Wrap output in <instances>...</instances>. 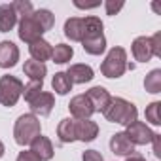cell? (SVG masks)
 I'll return each instance as SVG.
<instances>
[{"instance_id":"cell-1","label":"cell","mask_w":161,"mask_h":161,"mask_svg":"<svg viewBox=\"0 0 161 161\" xmlns=\"http://www.w3.org/2000/svg\"><path fill=\"white\" fill-rule=\"evenodd\" d=\"M103 116L110 123H119V125L129 127L131 123H135L138 119V110L133 103H129L121 97H116V99L112 97V101L106 106V110L103 112Z\"/></svg>"},{"instance_id":"cell-2","label":"cell","mask_w":161,"mask_h":161,"mask_svg":"<svg viewBox=\"0 0 161 161\" xmlns=\"http://www.w3.org/2000/svg\"><path fill=\"white\" fill-rule=\"evenodd\" d=\"M38 135H42L40 119L34 114H23L14 125V138L19 146H29Z\"/></svg>"},{"instance_id":"cell-3","label":"cell","mask_w":161,"mask_h":161,"mask_svg":"<svg viewBox=\"0 0 161 161\" xmlns=\"http://www.w3.org/2000/svg\"><path fill=\"white\" fill-rule=\"evenodd\" d=\"M125 70H127V51L123 47L116 46L106 53V57L101 64V74L104 78L116 80V78H121L125 74Z\"/></svg>"},{"instance_id":"cell-4","label":"cell","mask_w":161,"mask_h":161,"mask_svg":"<svg viewBox=\"0 0 161 161\" xmlns=\"http://www.w3.org/2000/svg\"><path fill=\"white\" fill-rule=\"evenodd\" d=\"M23 95V82L15 76L4 74L0 78V104L2 106H15L19 97Z\"/></svg>"},{"instance_id":"cell-5","label":"cell","mask_w":161,"mask_h":161,"mask_svg":"<svg viewBox=\"0 0 161 161\" xmlns=\"http://www.w3.org/2000/svg\"><path fill=\"white\" fill-rule=\"evenodd\" d=\"M17 27H19V31H17L19 40H23L25 44H32V42L40 40L42 34H44L42 27L38 25V21H36L32 15H29V17H21V19L17 21Z\"/></svg>"},{"instance_id":"cell-6","label":"cell","mask_w":161,"mask_h":161,"mask_svg":"<svg viewBox=\"0 0 161 161\" xmlns=\"http://www.w3.org/2000/svg\"><path fill=\"white\" fill-rule=\"evenodd\" d=\"M125 135H127V138L131 140V144L133 146H146V144H150L152 142V138H153V131L144 123V121H135V123H131L127 129H125Z\"/></svg>"},{"instance_id":"cell-7","label":"cell","mask_w":161,"mask_h":161,"mask_svg":"<svg viewBox=\"0 0 161 161\" xmlns=\"http://www.w3.org/2000/svg\"><path fill=\"white\" fill-rule=\"evenodd\" d=\"M55 106V95L49 93V91H40L32 101H29V108H31V114H34L36 118L38 116H49L51 110Z\"/></svg>"},{"instance_id":"cell-8","label":"cell","mask_w":161,"mask_h":161,"mask_svg":"<svg viewBox=\"0 0 161 161\" xmlns=\"http://www.w3.org/2000/svg\"><path fill=\"white\" fill-rule=\"evenodd\" d=\"M68 110H70L72 119H89L95 114V110H93V106H91V103L86 95L72 97L70 103H68Z\"/></svg>"},{"instance_id":"cell-9","label":"cell","mask_w":161,"mask_h":161,"mask_svg":"<svg viewBox=\"0 0 161 161\" xmlns=\"http://www.w3.org/2000/svg\"><path fill=\"white\" fill-rule=\"evenodd\" d=\"M131 53L135 57V61L138 63H148L153 57V46H152V38L148 36H138L133 40L131 44Z\"/></svg>"},{"instance_id":"cell-10","label":"cell","mask_w":161,"mask_h":161,"mask_svg":"<svg viewBox=\"0 0 161 161\" xmlns=\"http://www.w3.org/2000/svg\"><path fill=\"white\" fill-rule=\"evenodd\" d=\"M76 140L80 142H93L99 136V125L93 119H76Z\"/></svg>"},{"instance_id":"cell-11","label":"cell","mask_w":161,"mask_h":161,"mask_svg":"<svg viewBox=\"0 0 161 161\" xmlns=\"http://www.w3.org/2000/svg\"><path fill=\"white\" fill-rule=\"evenodd\" d=\"M17 61H19V47L10 40H2L0 42V68H14Z\"/></svg>"},{"instance_id":"cell-12","label":"cell","mask_w":161,"mask_h":161,"mask_svg":"<svg viewBox=\"0 0 161 161\" xmlns=\"http://www.w3.org/2000/svg\"><path fill=\"white\" fill-rule=\"evenodd\" d=\"M86 97L89 99L93 110H95V112H101V114L106 110V106H108L110 101H112V95H110L103 86H95V87H91V89L86 93Z\"/></svg>"},{"instance_id":"cell-13","label":"cell","mask_w":161,"mask_h":161,"mask_svg":"<svg viewBox=\"0 0 161 161\" xmlns=\"http://www.w3.org/2000/svg\"><path fill=\"white\" fill-rule=\"evenodd\" d=\"M66 76L70 78L72 84H87V82H91V80L95 78V72H93V68L89 64L78 63V64H70L68 66Z\"/></svg>"},{"instance_id":"cell-14","label":"cell","mask_w":161,"mask_h":161,"mask_svg":"<svg viewBox=\"0 0 161 161\" xmlns=\"http://www.w3.org/2000/svg\"><path fill=\"white\" fill-rule=\"evenodd\" d=\"M110 150H112V153L121 155V157H131L135 153V146L131 144V140L127 138L125 133L112 135V138H110Z\"/></svg>"},{"instance_id":"cell-15","label":"cell","mask_w":161,"mask_h":161,"mask_svg":"<svg viewBox=\"0 0 161 161\" xmlns=\"http://www.w3.org/2000/svg\"><path fill=\"white\" fill-rule=\"evenodd\" d=\"M31 152H34L42 161H49V159H53V155H55V150H53L51 140H49L47 136H42V135H38V136L31 142Z\"/></svg>"},{"instance_id":"cell-16","label":"cell","mask_w":161,"mask_h":161,"mask_svg":"<svg viewBox=\"0 0 161 161\" xmlns=\"http://www.w3.org/2000/svg\"><path fill=\"white\" fill-rule=\"evenodd\" d=\"M51 51H53V46H51L47 40H44V38H40V40H36V42L29 44V53H31L32 61L44 63V61L51 59Z\"/></svg>"},{"instance_id":"cell-17","label":"cell","mask_w":161,"mask_h":161,"mask_svg":"<svg viewBox=\"0 0 161 161\" xmlns=\"http://www.w3.org/2000/svg\"><path fill=\"white\" fill-rule=\"evenodd\" d=\"M64 36L70 42H82L84 38V17H70L64 21Z\"/></svg>"},{"instance_id":"cell-18","label":"cell","mask_w":161,"mask_h":161,"mask_svg":"<svg viewBox=\"0 0 161 161\" xmlns=\"http://www.w3.org/2000/svg\"><path fill=\"white\" fill-rule=\"evenodd\" d=\"M19 17L12 4H0V32H10L17 25Z\"/></svg>"},{"instance_id":"cell-19","label":"cell","mask_w":161,"mask_h":161,"mask_svg":"<svg viewBox=\"0 0 161 161\" xmlns=\"http://www.w3.org/2000/svg\"><path fill=\"white\" fill-rule=\"evenodd\" d=\"M74 125H76V119H72V118H64V119L59 121V125H57V136H59V140L63 144H68V142L76 140V129H74Z\"/></svg>"},{"instance_id":"cell-20","label":"cell","mask_w":161,"mask_h":161,"mask_svg":"<svg viewBox=\"0 0 161 161\" xmlns=\"http://www.w3.org/2000/svg\"><path fill=\"white\" fill-rule=\"evenodd\" d=\"M23 72H25V76H29L31 80L44 82V78H46V74H47V68H46L44 63H38V61L29 59V61H25V64H23Z\"/></svg>"},{"instance_id":"cell-21","label":"cell","mask_w":161,"mask_h":161,"mask_svg":"<svg viewBox=\"0 0 161 161\" xmlns=\"http://www.w3.org/2000/svg\"><path fill=\"white\" fill-rule=\"evenodd\" d=\"M103 21L97 15H87L84 17V38H95V36H103ZM82 38V40H84Z\"/></svg>"},{"instance_id":"cell-22","label":"cell","mask_w":161,"mask_h":161,"mask_svg":"<svg viewBox=\"0 0 161 161\" xmlns=\"http://www.w3.org/2000/svg\"><path fill=\"white\" fill-rule=\"evenodd\" d=\"M82 47L86 53L89 55H103L106 49V38L103 36H95V38H84L82 40Z\"/></svg>"},{"instance_id":"cell-23","label":"cell","mask_w":161,"mask_h":161,"mask_svg":"<svg viewBox=\"0 0 161 161\" xmlns=\"http://www.w3.org/2000/svg\"><path fill=\"white\" fill-rule=\"evenodd\" d=\"M72 82H70V78L66 76V72H55L53 80H51V87L57 95H68L72 91Z\"/></svg>"},{"instance_id":"cell-24","label":"cell","mask_w":161,"mask_h":161,"mask_svg":"<svg viewBox=\"0 0 161 161\" xmlns=\"http://www.w3.org/2000/svg\"><path fill=\"white\" fill-rule=\"evenodd\" d=\"M72 57H74V49L72 46H66V44H57L51 51V61L57 64H66Z\"/></svg>"},{"instance_id":"cell-25","label":"cell","mask_w":161,"mask_h":161,"mask_svg":"<svg viewBox=\"0 0 161 161\" xmlns=\"http://www.w3.org/2000/svg\"><path fill=\"white\" fill-rule=\"evenodd\" d=\"M144 89H146L148 93H152V95L161 93V70H159V68H153L150 74H146Z\"/></svg>"},{"instance_id":"cell-26","label":"cell","mask_w":161,"mask_h":161,"mask_svg":"<svg viewBox=\"0 0 161 161\" xmlns=\"http://www.w3.org/2000/svg\"><path fill=\"white\" fill-rule=\"evenodd\" d=\"M32 17H34L36 21H38V25L42 27V31H44V32L51 31V29H53V25H55V15H53V14H51L49 10H46V8L34 10Z\"/></svg>"},{"instance_id":"cell-27","label":"cell","mask_w":161,"mask_h":161,"mask_svg":"<svg viewBox=\"0 0 161 161\" xmlns=\"http://www.w3.org/2000/svg\"><path fill=\"white\" fill-rule=\"evenodd\" d=\"M42 89H44V82H36V80H31L27 86H23V97H25V101H27V103L32 101Z\"/></svg>"},{"instance_id":"cell-28","label":"cell","mask_w":161,"mask_h":161,"mask_svg":"<svg viewBox=\"0 0 161 161\" xmlns=\"http://www.w3.org/2000/svg\"><path fill=\"white\" fill-rule=\"evenodd\" d=\"M159 108H161V103L159 101H153L146 106V121H150L152 125H161V118H159Z\"/></svg>"},{"instance_id":"cell-29","label":"cell","mask_w":161,"mask_h":161,"mask_svg":"<svg viewBox=\"0 0 161 161\" xmlns=\"http://www.w3.org/2000/svg\"><path fill=\"white\" fill-rule=\"evenodd\" d=\"M12 8L15 10V14H17L19 19L21 17H29V15L34 14V8H32V4L29 2V0H15V2L12 4Z\"/></svg>"},{"instance_id":"cell-30","label":"cell","mask_w":161,"mask_h":161,"mask_svg":"<svg viewBox=\"0 0 161 161\" xmlns=\"http://www.w3.org/2000/svg\"><path fill=\"white\" fill-rule=\"evenodd\" d=\"M125 4H123V0H106L104 2V10H106V15H116L121 8H123Z\"/></svg>"},{"instance_id":"cell-31","label":"cell","mask_w":161,"mask_h":161,"mask_svg":"<svg viewBox=\"0 0 161 161\" xmlns=\"http://www.w3.org/2000/svg\"><path fill=\"white\" fill-rule=\"evenodd\" d=\"M82 161H104V159H103L101 152H97V150H86L82 153Z\"/></svg>"},{"instance_id":"cell-32","label":"cell","mask_w":161,"mask_h":161,"mask_svg":"<svg viewBox=\"0 0 161 161\" xmlns=\"http://www.w3.org/2000/svg\"><path fill=\"white\" fill-rule=\"evenodd\" d=\"M15 161H42L34 152H31V150H25V152H19V155H17V159Z\"/></svg>"},{"instance_id":"cell-33","label":"cell","mask_w":161,"mask_h":161,"mask_svg":"<svg viewBox=\"0 0 161 161\" xmlns=\"http://www.w3.org/2000/svg\"><path fill=\"white\" fill-rule=\"evenodd\" d=\"M152 46H153V57H161V34L152 36Z\"/></svg>"},{"instance_id":"cell-34","label":"cell","mask_w":161,"mask_h":161,"mask_svg":"<svg viewBox=\"0 0 161 161\" xmlns=\"http://www.w3.org/2000/svg\"><path fill=\"white\" fill-rule=\"evenodd\" d=\"M152 142H153V155H155V157H159V155H161V152H159V135H157V133L153 135Z\"/></svg>"},{"instance_id":"cell-35","label":"cell","mask_w":161,"mask_h":161,"mask_svg":"<svg viewBox=\"0 0 161 161\" xmlns=\"http://www.w3.org/2000/svg\"><path fill=\"white\" fill-rule=\"evenodd\" d=\"M76 8H84V10H91V8H97L101 6V2H93V4H80V2H74Z\"/></svg>"},{"instance_id":"cell-36","label":"cell","mask_w":161,"mask_h":161,"mask_svg":"<svg viewBox=\"0 0 161 161\" xmlns=\"http://www.w3.org/2000/svg\"><path fill=\"white\" fill-rule=\"evenodd\" d=\"M127 161H146L142 155H138V153H133L131 157H127Z\"/></svg>"},{"instance_id":"cell-37","label":"cell","mask_w":161,"mask_h":161,"mask_svg":"<svg viewBox=\"0 0 161 161\" xmlns=\"http://www.w3.org/2000/svg\"><path fill=\"white\" fill-rule=\"evenodd\" d=\"M6 153V146H4V142L0 140V159H2V155Z\"/></svg>"}]
</instances>
